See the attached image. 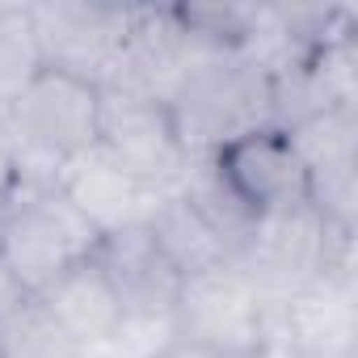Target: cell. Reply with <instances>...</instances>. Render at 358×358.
<instances>
[{
	"label": "cell",
	"instance_id": "cell-1",
	"mask_svg": "<svg viewBox=\"0 0 358 358\" xmlns=\"http://www.w3.org/2000/svg\"><path fill=\"white\" fill-rule=\"evenodd\" d=\"M5 131L17 148V190L59 186L64 164L101 139V85L47 64L9 106Z\"/></svg>",
	"mask_w": 358,
	"mask_h": 358
},
{
	"label": "cell",
	"instance_id": "cell-11",
	"mask_svg": "<svg viewBox=\"0 0 358 358\" xmlns=\"http://www.w3.org/2000/svg\"><path fill=\"white\" fill-rule=\"evenodd\" d=\"M43 308L59 320V329L80 345V350H93V345H106L122 324H127V312L110 287V278L101 274V266L93 257L68 266L51 287L38 291Z\"/></svg>",
	"mask_w": 358,
	"mask_h": 358
},
{
	"label": "cell",
	"instance_id": "cell-6",
	"mask_svg": "<svg viewBox=\"0 0 358 358\" xmlns=\"http://www.w3.org/2000/svg\"><path fill=\"white\" fill-rule=\"evenodd\" d=\"M97 143L118 164H127L139 182H148L156 194L182 190L190 160H194L182 148L169 101L148 97L139 89H122V85L101 89V139Z\"/></svg>",
	"mask_w": 358,
	"mask_h": 358
},
{
	"label": "cell",
	"instance_id": "cell-2",
	"mask_svg": "<svg viewBox=\"0 0 358 358\" xmlns=\"http://www.w3.org/2000/svg\"><path fill=\"white\" fill-rule=\"evenodd\" d=\"M169 114L190 156H211L228 139L270 127V72L245 51H207L173 89Z\"/></svg>",
	"mask_w": 358,
	"mask_h": 358
},
{
	"label": "cell",
	"instance_id": "cell-19",
	"mask_svg": "<svg viewBox=\"0 0 358 358\" xmlns=\"http://www.w3.org/2000/svg\"><path fill=\"white\" fill-rule=\"evenodd\" d=\"M30 299V291L22 287V278L5 266V257H0V316H5V312H13L17 303H26Z\"/></svg>",
	"mask_w": 358,
	"mask_h": 358
},
{
	"label": "cell",
	"instance_id": "cell-15",
	"mask_svg": "<svg viewBox=\"0 0 358 358\" xmlns=\"http://www.w3.org/2000/svg\"><path fill=\"white\" fill-rule=\"evenodd\" d=\"M0 358H80V345L59 329L38 295L0 316Z\"/></svg>",
	"mask_w": 358,
	"mask_h": 358
},
{
	"label": "cell",
	"instance_id": "cell-10",
	"mask_svg": "<svg viewBox=\"0 0 358 358\" xmlns=\"http://www.w3.org/2000/svg\"><path fill=\"white\" fill-rule=\"evenodd\" d=\"M59 190H64L68 203L97 228V236H110V232L148 224L152 207L164 199V194H156L148 182H139L127 164H118L101 143L64 164Z\"/></svg>",
	"mask_w": 358,
	"mask_h": 358
},
{
	"label": "cell",
	"instance_id": "cell-20",
	"mask_svg": "<svg viewBox=\"0 0 358 358\" xmlns=\"http://www.w3.org/2000/svg\"><path fill=\"white\" fill-rule=\"evenodd\" d=\"M9 207H13V199H0V232H5V220H9Z\"/></svg>",
	"mask_w": 358,
	"mask_h": 358
},
{
	"label": "cell",
	"instance_id": "cell-8",
	"mask_svg": "<svg viewBox=\"0 0 358 358\" xmlns=\"http://www.w3.org/2000/svg\"><path fill=\"white\" fill-rule=\"evenodd\" d=\"M34 34L43 59L93 85H110L122 59L131 9L118 5H85V0H55V5H30Z\"/></svg>",
	"mask_w": 358,
	"mask_h": 358
},
{
	"label": "cell",
	"instance_id": "cell-9",
	"mask_svg": "<svg viewBox=\"0 0 358 358\" xmlns=\"http://www.w3.org/2000/svg\"><path fill=\"white\" fill-rule=\"evenodd\" d=\"M93 262L110 278L127 320L173 324V308H177V295H182V274L164 257V249L156 245L148 224L101 236Z\"/></svg>",
	"mask_w": 358,
	"mask_h": 358
},
{
	"label": "cell",
	"instance_id": "cell-7",
	"mask_svg": "<svg viewBox=\"0 0 358 358\" xmlns=\"http://www.w3.org/2000/svg\"><path fill=\"white\" fill-rule=\"evenodd\" d=\"M220 186L253 215H274L308 203V169L287 135V127H253L207 156Z\"/></svg>",
	"mask_w": 358,
	"mask_h": 358
},
{
	"label": "cell",
	"instance_id": "cell-4",
	"mask_svg": "<svg viewBox=\"0 0 358 358\" xmlns=\"http://www.w3.org/2000/svg\"><path fill=\"white\" fill-rule=\"evenodd\" d=\"M97 241V228L68 203L59 186H34L13 194L5 232H0V257L30 295H38L68 266L93 257Z\"/></svg>",
	"mask_w": 358,
	"mask_h": 358
},
{
	"label": "cell",
	"instance_id": "cell-5",
	"mask_svg": "<svg viewBox=\"0 0 358 358\" xmlns=\"http://www.w3.org/2000/svg\"><path fill=\"white\" fill-rule=\"evenodd\" d=\"M270 320V303L236 262L186 274L173 308V337L211 345L224 358H245Z\"/></svg>",
	"mask_w": 358,
	"mask_h": 358
},
{
	"label": "cell",
	"instance_id": "cell-13",
	"mask_svg": "<svg viewBox=\"0 0 358 358\" xmlns=\"http://www.w3.org/2000/svg\"><path fill=\"white\" fill-rule=\"evenodd\" d=\"M308 177L324 169L358 164V106H333L320 114H308L303 122L287 127Z\"/></svg>",
	"mask_w": 358,
	"mask_h": 358
},
{
	"label": "cell",
	"instance_id": "cell-14",
	"mask_svg": "<svg viewBox=\"0 0 358 358\" xmlns=\"http://www.w3.org/2000/svg\"><path fill=\"white\" fill-rule=\"evenodd\" d=\"M47 68L30 5H0V118L22 97V89Z\"/></svg>",
	"mask_w": 358,
	"mask_h": 358
},
{
	"label": "cell",
	"instance_id": "cell-3",
	"mask_svg": "<svg viewBox=\"0 0 358 358\" xmlns=\"http://www.w3.org/2000/svg\"><path fill=\"white\" fill-rule=\"evenodd\" d=\"M232 262L253 278L262 299L274 308L295 299L312 282L354 266V236L329 228L312 211V203H299V207L253 220Z\"/></svg>",
	"mask_w": 358,
	"mask_h": 358
},
{
	"label": "cell",
	"instance_id": "cell-17",
	"mask_svg": "<svg viewBox=\"0 0 358 358\" xmlns=\"http://www.w3.org/2000/svg\"><path fill=\"white\" fill-rule=\"evenodd\" d=\"M17 190V148L5 131V118H0V199H13Z\"/></svg>",
	"mask_w": 358,
	"mask_h": 358
},
{
	"label": "cell",
	"instance_id": "cell-18",
	"mask_svg": "<svg viewBox=\"0 0 358 358\" xmlns=\"http://www.w3.org/2000/svg\"><path fill=\"white\" fill-rule=\"evenodd\" d=\"M148 358H224L215 354L211 345H199V341H186V337H164Z\"/></svg>",
	"mask_w": 358,
	"mask_h": 358
},
{
	"label": "cell",
	"instance_id": "cell-16",
	"mask_svg": "<svg viewBox=\"0 0 358 358\" xmlns=\"http://www.w3.org/2000/svg\"><path fill=\"white\" fill-rule=\"evenodd\" d=\"M245 358H308L291 337H287V329L274 320V312H270V320H266V333H262V341L245 354Z\"/></svg>",
	"mask_w": 358,
	"mask_h": 358
},
{
	"label": "cell",
	"instance_id": "cell-12",
	"mask_svg": "<svg viewBox=\"0 0 358 358\" xmlns=\"http://www.w3.org/2000/svg\"><path fill=\"white\" fill-rule=\"evenodd\" d=\"M148 232L156 236V245L164 249V257L177 266V274H199V270H211L220 262H232V245L215 232V224L182 194L173 190L164 194L152 215H148Z\"/></svg>",
	"mask_w": 358,
	"mask_h": 358
}]
</instances>
